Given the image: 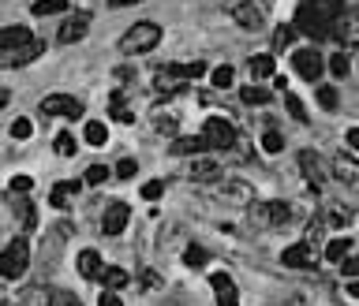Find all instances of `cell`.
Returning <instances> with one entry per match:
<instances>
[{
	"label": "cell",
	"instance_id": "obj_1",
	"mask_svg": "<svg viewBox=\"0 0 359 306\" xmlns=\"http://www.w3.org/2000/svg\"><path fill=\"white\" fill-rule=\"evenodd\" d=\"M158 45H161L158 23H135V26H127V34L120 38V52H124V57H142V52H154Z\"/></svg>",
	"mask_w": 359,
	"mask_h": 306
},
{
	"label": "cell",
	"instance_id": "obj_2",
	"mask_svg": "<svg viewBox=\"0 0 359 306\" xmlns=\"http://www.w3.org/2000/svg\"><path fill=\"white\" fill-rule=\"evenodd\" d=\"M333 8H322V4H303L300 12H296V26L307 38H315V41H322V38H329V26H333Z\"/></svg>",
	"mask_w": 359,
	"mask_h": 306
},
{
	"label": "cell",
	"instance_id": "obj_3",
	"mask_svg": "<svg viewBox=\"0 0 359 306\" xmlns=\"http://www.w3.org/2000/svg\"><path fill=\"white\" fill-rule=\"evenodd\" d=\"M26 265H30V243L19 236L0 250V276H4V280H19L26 273Z\"/></svg>",
	"mask_w": 359,
	"mask_h": 306
},
{
	"label": "cell",
	"instance_id": "obj_4",
	"mask_svg": "<svg viewBox=\"0 0 359 306\" xmlns=\"http://www.w3.org/2000/svg\"><path fill=\"white\" fill-rule=\"evenodd\" d=\"M202 138L210 142V150H236L239 146V131L221 116H210L206 124H202Z\"/></svg>",
	"mask_w": 359,
	"mask_h": 306
},
{
	"label": "cell",
	"instance_id": "obj_5",
	"mask_svg": "<svg viewBox=\"0 0 359 306\" xmlns=\"http://www.w3.org/2000/svg\"><path fill=\"white\" fill-rule=\"evenodd\" d=\"M329 34H333L340 45H359V8H340L333 15Z\"/></svg>",
	"mask_w": 359,
	"mask_h": 306
},
{
	"label": "cell",
	"instance_id": "obj_6",
	"mask_svg": "<svg viewBox=\"0 0 359 306\" xmlns=\"http://www.w3.org/2000/svg\"><path fill=\"white\" fill-rule=\"evenodd\" d=\"M300 172H303V180H307L311 191H326L329 172H326V164H322V157L315 150H300Z\"/></svg>",
	"mask_w": 359,
	"mask_h": 306
},
{
	"label": "cell",
	"instance_id": "obj_7",
	"mask_svg": "<svg viewBox=\"0 0 359 306\" xmlns=\"http://www.w3.org/2000/svg\"><path fill=\"white\" fill-rule=\"evenodd\" d=\"M251 213H255V220H259L262 228H284L292 220V206H288V202H259Z\"/></svg>",
	"mask_w": 359,
	"mask_h": 306
},
{
	"label": "cell",
	"instance_id": "obj_8",
	"mask_svg": "<svg viewBox=\"0 0 359 306\" xmlns=\"http://www.w3.org/2000/svg\"><path fill=\"white\" fill-rule=\"evenodd\" d=\"M232 19H236V26H243V30H262L266 26V4L262 0H239L232 8Z\"/></svg>",
	"mask_w": 359,
	"mask_h": 306
},
{
	"label": "cell",
	"instance_id": "obj_9",
	"mask_svg": "<svg viewBox=\"0 0 359 306\" xmlns=\"http://www.w3.org/2000/svg\"><path fill=\"white\" fill-rule=\"evenodd\" d=\"M86 30H90V15L86 12H68L60 19V30H57V41L60 45H75L86 38Z\"/></svg>",
	"mask_w": 359,
	"mask_h": 306
},
{
	"label": "cell",
	"instance_id": "obj_10",
	"mask_svg": "<svg viewBox=\"0 0 359 306\" xmlns=\"http://www.w3.org/2000/svg\"><path fill=\"white\" fill-rule=\"evenodd\" d=\"M42 113L45 116H60V119H79L82 116V101L71 94H49L42 101Z\"/></svg>",
	"mask_w": 359,
	"mask_h": 306
},
{
	"label": "cell",
	"instance_id": "obj_11",
	"mask_svg": "<svg viewBox=\"0 0 359 306\" xmlns=\"http://www.w3.org/2000/svg\"><path fill=\"white\" fill-rule=\"evenodd\" d=\"M292 68H296V75H300V79L318 82V79H322V71H326V60H322L315 49H296V52H292Z\"/></svg>",
	"mask_w": 359,
	"mask_h": 306
},
{
	"label": "cell",
	"instance_id": "obj_12",
	"mask_svg": "<svg viewBox=\"0 0 359 306\" xmlns=\"http://www.w3.org/2000/svg\"><path fill=\"white\" fill-rule=\"evenodd\" d=\"M154 90H158V94H165V97H176V94H183V90H187V79H183L180 71L172 68V64H165L158 75H154Z\"/></svg>",
	"mask_w": 359,
	"mask_h": 306
},
{
	"label": "cell",
	"instance_id": "obj_13",
	"mask_svg": "<svg viewBox=\"0 0 359 306\" xmlns=\"http://www.w3.org/2000/svg\"><path fill=\"white\" fill-rule=\"evenodd\" d=\"M281 262L288 265V269H315L318 265V254H315V247H311V243H296V247H284Z\"/></svg>",
	"mask_w": 359,
	"mask_h": 306
},
{
	"label": "cell",
	"instance_id": "obj_14",
	"mask_svg": "<svg viewBox=\"0 0 359 306\" xmlns=\"http://www.w3.org/2000/svg\"><path fill=\"white\" fill-rule=\"evenodd\" d=\"M127 220H131L127 202H113V206L105 209V217H101V231H105V236H120V231L127 228Z\"/></svg>",
	"mask_w": 359,
	"mask_h": 306
},
{
	"label": "cell",
	"instance_id": "obj_15",
	"mask_svg": "<svg viewBox=\"0 0 359 306\" xmlns=\"http://www.w3.org/2000/svg\"><path fill=\"white\" fill-rule=\"evenodd\" d=\"M30 41H38L30 34V26H0V52H15Z\"/></svg>",
	"mask_w": 359,
	"mask_h": 306
},
{
	"label": "cell",
	"instance_id": "obj_16",
	"mask_svg": "<svg viewBox=\"0 0 359 306\" xmlns=\"http://www.w3.org/2000/svg\"><path fill=\"white\" fill-rule=\"evenodd\" d=\"M210 287H214V295H217V306H239V291H236L228 273H214L210 276Z\"/></svg>",
	"mask_w": 359,
	"mask_h": 306
},
{
	"label": "cell",
	"instance_id": "obj_17",
	"mask_svg": "<svg viewBox=\"0 0 359 306\" xmlns=\"http://www.w3.org/2000/svg\"><path fill=\"white\" fill-rule=\"evenodd\" d=\"M42 52H45L42 41H30V45H23V49H15V52H0V68H23V64L38 60Z\"/></svg>",
	"mask_w": 359,
	"mask_h": 306
},
{
	"label": "cell",
	"instance_id": "obj_18",
	"mask_svg": "<svg viewBox=\"0 0 359 306\" xmlns=\"http://www.w3.org/2000/svg\"><path fill=\"white\" fill-rule=\"evenodd\" d=\"M333 175L340 183H359V157L356 153H333Z\"/></svg>",
	"mask_w": 359,
	"mask_h": 306
},
{
	"label": "cell",
	"instance_id": "obj_19",
	"mask_svg": "<svg viewBox=\"0 0 359 306\" xmlns=\"http://www.w3.org/2000/svg\"><path fill=\"white\" fill-rule=\"evenodd\" d=\"M172 153L176 157H202V153H210V142L202 135H180L176 142H172Z\"/></svg>",
	"mask_w": 359,
	"mask_h": 306
},
{
	"label": "cell",
	"instance_id": "obj_20",
	"mask_svg": "<svg viewBox=\"0 0 359 306\" xmlns=\"http://www.w3.org/2000/svg\"><path fill=\"white\" fill-rule=\"evenodd\" d=\"M187 175L195 183H214L217 175H221V164L210 161V157H195V161H191V169H187Z\"/></svg>",
	"mask_w": 359,
	"mask_h": 306
},
{
	"label": "cell",
	"instance_id": "obj_21",
	"mask_svg": "<svg viewBox=\"0 0 359 306\" xmlns=\"http://www.w3.org/2000/svg\"><path fill=\"white\" fill-rule=\"evenodd\" d=\"M79 191H82V187H79L75 180L57 183V187H53V194H49V206H53V209H68V206H71V198H75Z\"/></svg>",
	"mask_w": 359,
	"mask_h": 306
},
{
	"label": "cell",
	"instance_id": "obj_22",
	"mask_svg": "<svg viewBox=\"0 0 359 306\" xmlns=\"http://www.w3.org/2000/svg\"><path fill=\"white\" fill-rule=\"evenodd\" d=\"M79 273L86 276V280H98V276L105 273V265H101V254H98L94 247H90V250H82V254H79Z\"/></svg>",
	"mask_w": 359,
	"mask_h": 306
},
{
	"label": "cell",
	"instance_id": "obj_23",
	"mask_svg": "<svg viewBox=\"0 0 359 306\" xmlns=\"http://www.w3.org/2000/svg\"><path fill=\"white\" fill-rule=\"evenodd\" d=\"M247 68H251V75L262 82V79H273V71H277V60H273V52H259V57L247 60Z\"/></svg>",
	"mask_w": 359,
	"mask_h": 306
},
{
	"label": "cell",
	"instance_id": "obj_24",
	"mask_svg": "<svg viewBox=\"0 0 359 306\" xmlns=\"http://www.w3.org/2000/svg\"><path fill=\"white\" fill-rule=\"evenodd\" d=\"M98 280L105 284V291H120V287H127L131 276H127V269H120V265H105V273H101Z\"/></svg>",
	"mask_w": 359,
	"mask_h": 306
},
{
	"label": "cell",
	"instance_id": "obj_25",
	"mask_svg": "<svg viewBox=\"0 0 359 306\" xmlns=\"http://www.w3.org/2000/svg\"><path fill=\"white\" fill-rule=\"evenodd\" d=\"M322 220H326V224H333V228H348V224H352V213H348L344 206H337V202H329L326 213H322Z\"/></svg>",
	"mask_w": 359,
	"mask_h": 306
},
{
	"label": "cell",
	"instance_id": "obj_26",
	"mask_svg": "<svg viewBox=\"0 0 359 306\" xmlns=\"http://www.w3.org/2000/svg\"><path fill=\"white\" fill-rule=\"evenodd\" d=\"M109 116H113V119H120V124H131V119H135V113L127 108L124 94H113V101H109Z\"/></svg>",
	"mask_w": 359,
	"mask_h": 306
},
{
	"label": "cell",
	"instance_id": "obj_27",
	"mask_svg": "<svg viewBox=\"0 0 359 306\" xmlns=\"http://www.w3.org/2000/svg\"><path fill=\"white\" fill-rule=\"evenodd\" d=\"M262 150L266 153H281L284 150V135L273 124H266V131H262Z\"/></svg>",
	"mask_w": 359,
	"mask_h": 306
},
{
	"label": "cell",
	"instance_id": "obj_28",
	"mask_svg": "<svg viewBox=\"0 0 359 306\" xmlns=\"http://www.w3.org/2000/svg\"><path fill=\"white\" fill-rule=\"evenodd\" d=\"M82 135H86V146H105V142H109V127L98 124V119H90Z\"/></svg>",
	"mask_w": 359,
	"mask_h": 306
},
{
	"label": "cell",
	"instance_id": "obj_29",
	"mask_svg": "<svg viewBox=\"0 0 359 306\" xmlns=\"http://www.w3.org/2000/svg\"><path fill=\"white\" fill-rule=\"evenodd\" d=\"M30 12L34 15H64V12H68V4H64V0H34Z\"/></svg>",
	"mask_w": 359,
	"mask_h": 306
},
{
	"label": "cell",
	"instance_id": "obj_30",
	"mask_svg": "<svg viewBox=\"0 0 359 306\" xmlns=\"http://www.w3.org/2000/svg\"><path fill=\"white\" fill-rule=\"evenodd\" d=\"M348 250H352V239H329V243H326V258H329V262H344Z\"/></svg>",
	"mask_w": 359,
	"mask_h": 306
},
{
	"label": "cell",
	"instance_id": "obj_31",
	"mask_svg": "<svg viewBox=\"0 0 359 306\" xmlns=\"http://www.w3.org/2000/svg\"><path fill=\"white\" fill-rule=\"evenodd\" d=\"M210 82H214V90H228L236 82V71L228 68V64H221V68H214V75H210Z\"/></svg>",
	"mask_w": 359,
	"mask_h": 306
},
{
	"label": "cell",
	"instance_id": "obj_32",
	"mask_svg": "<svg viewBox=\"0 0 359 306\" xmlns=\"http://www.w3.org/2000/svg\"><path fill=\"white\" fill-rule=\"evenodd\" d=\"M206 262H210L206 247H187V250H183V265H187V269H202Z\"/></svg>",
	"mask_w": 359,
	"mask_h": 306
},
{
	"label": "cell",
	"instance_id": "obj_33",
	"mask_svg": "<svg viewBox=\"0 0 359 306\" xmlns=\"http://www.w3.org/2000/svg\"><path fill=\"white\" fill-rule=\"evenodd\" d=\"M315 97H318V105L326 108V113H333V108L340 105V94H337L333 86H318V94H315Z\"/></svg>",
	"mask_w": 359,
	"mask_h": 306
},
{
	"label": "cell",
	"instance_id": "obj_34",
	"mask_svg": "<svg viewBox=\"0 0 359 306\" xmlns=\"http://www.w3.org/2000/svg\"><path fill=\"white\" fill-rule=\"evenodd\" d=\"M239 97H243L247 105H266V101H270V90H262V86H243V90H239Z\"/></svg>",
	"mask_w": 359,
	"mask_h": 306
},
{
	"label": "cell",
	"instance_id": "obj_35",
	"mask_svg": "<svg viewBox=\"0 0 359 306\" xmlns=\"http://www.w3.org/2000/svg\"><path fill=\"white\" fill-rule=\"evenodd\" d=\"M284 105H288V116L300 119V124H307V105L296 97V94H284Z\"/></svg>",
	"mask_w": 359,
	"mask_h": 306
},
{
	"label": "cell",
	"instance_id": "obj_36",
	"mask_svg": "<svg viewBox=\"0 0 359 306\" xmlns=\"http://www.w3.org/2000/svg\"><path fill=\"white\" fill-rule=\"evenodd\" d=\"M49 306H82L75 291H64V287H57V291H49Z\"/></svg>",
	"mask_w": 359,
	"mask_h": 306
},
{
	"label": "cell",
	"instance_id": "obj_37",
	"mask_svg": "<svg viewBox=\"0 0 359 306\" xmlns=\"http://www.w3.org/2000/svg\"><path fill=\"white\" fill-rule=\"evenodd\" d=\"M172 68H176V71H180V75L187 79V82H191V79H202V75H206V64H202V60H195V64H172Z\"/></svg>",
	"mask_w": 359,
	"mask_h": 306
},
{
	"label": "cell",
	"instance_id": "obj_38",
	"mask_svg": "<svg viewBox=\"0 0 359 306\" xmlns=\"http://www.w3.org/2000/svg\"><path fill=\"white\" fill-rule=\"evenodd\" d=\"M105 180H109V169H105V164H90L86 175H82V183H86V187H98V183H105Z\"/></svg>",
	"mask_w": 359,
	"mask_h": 306
},
{
	"label": "cell",
	"instance_id": "obj_39",
	"mask_svg": "<svg viewBox=\"0 0 359 306\" xmlns=\"http://www.w3.org/2000/svg\"><path fill=\"white\" fill-rule=\"evenodd\" d=\"M8 191H12L15 198H26V194L34 191V180H30V175H15V180L8 183Z\"/></svg>",
	"mask_w": 359,
	"mask_h": 306
},
{
	"label": "cell",
	"instance_id": "obj_40",
	"mask_svg": "<svg viewBox=\"0 0 359 306\" xmlns=\"http://www.w3.org/2000/svg\"><path fill=\"white\" fill-rule=\"evenodd\" d=\"M53 150H57L60 157H71V153H75V138H71L68 131H60L57 138H53Z\"/></svg>",
	"mask_w": 359,
	"mask_h": 306
},
{
	"label": "cell",
	"instance_id": "obj_41",
	"mask_svg": "<svg viewBox=\"0 0 359 306\" xmlns=\"http://www.w3.org/2000/svg\"><path fill=\"white\" fill-rule=\"evenodd\" d=\"M329 71H333V79H344L348 71H352V64H348L344 52H333V57H329Z\"/></svg>",
	"mask_w": 359,
	"mask_h": 306
},
{
	"label": "cell",
	"instance_id": "obj_42",
	"mask_svg": "<svg viewBox=\"0 0 359 306\" xmlns=\"http://www.w3.org/2000/svg\"><path fill=\"white\" fill-rule=\"evenodd\" d=\"M288 45H292V26H277V30H273V52L288 49Z\"/></svg>",
	"mask_w": 359,
	"mask_h": 306
},
{
	"label": "cell",
	"instance_id": "obj_43",
	"mask_svg": "<svg viewBox=\"0 0 359 306\" xmlns=\"http://www.w3.org/2000/svg\"><path fill=\"white\" fill-rule=\"evenodd\" d=\"M232 191H225V198L228 202H251V187L247 183H228Z\"/></svg>",
	"mask_w": 359,
	"mask_h": 306
},
{
	"label": "cell",
	"instance_id": "obj_44",
	"mask_svg": "<svg viewBox=\"0 0 359 306\" xmlns=\"http://www.w3.org/2000/svg\"><path fill=\"white\" fill-rule=\"evenodd\" d=\"M30 135H34V124H30L26 116H19V119L12 124V138H19V142H23V138H30Z\"/></svg>",
	"mask_w": 359,
	"mask_h": 306
},
{
	"label": "cell",
	"instance_id": "obj_45",
	"mask_svg": "<svg viewBox=\"0 0 359 306\" xmlns=\"http://www.w3.org/2000/svg\"><path fill=\"white\" fill-rule=\"evenodd\" d=\"M161 194H165V183H161V180H150V183L142 187V198H146V202H158Z\"/></svg>",
	"mask_w": 359,
	"mask_h": 306
},
{
	"label": "cell",
	"instance_id": "obj_46",
	"mask_svg": "<svg viewBox=\"0 0 359 306\" xmlns=\"http://www.w3.org/2000/svg\"><path fill=\"white\" fill-rule=\"evenodd\" d=\"M19 220H23V228H26V231H34V228H38V213H34V202L19 209Z\"/></svg>",
	"mask_w": 359,
	"mask_h": 306
},
{
	"label": "cell",
	"instance_id": "obj_47",
	"mask_svg": "<svg viewBox=\"0 0 359 306\" xmlns=\"http://www.w3.org/2000/svg\"><path fill=\"white\" fill-rule=\"evenodd\" d=\"M135 172H139V164H135V161H120V164H116V175H120V180H131Z\"/></svg>",
	"mask_w": 359,
	"mask_h": 306
},
{
	"label": "cell",
	"instance_id": "obj_48",
	"mask_svg": "<svg viewBox=\"0 0 359 306\" xmlns=\"http://www.w3.org/2000/svg\"><path fill=\"white\" fill-rule=\"evenodd\" d=\"M98 306H124V303H120V291H101Z\"/></svg>",
	"mask_w": 359,
	"mask_h": 306
},
{
	"label": "cell",
	"instance_id": "obj_49",
	"mask_svg": "<svg viewBox=\"0 0 359 306\" xmlns=\"http://www.w3.org/2000/svg\"><path fill=\"white\" fill-rule=\"evenodd\" d=\"M142 287H161V276L154 269H142Z\"/></svg>",
	"mask_w": 359,
	"mask_h": 306
},
{
	"label": "cell",
	"instance_id": "obj_50",
	"mask_svg": "<svg viewBox=\"0 0 359 306\" xmlns=\"http://www.w3.org/2000/svg\"><path fill=\"white\" fill-rule=\"evenodd\" d=\"M340 273H344V276H352V280H359V262H356V258H348V262L340 265Z\"/></svg>",
	"mask_w": 359,
	"mask_h": 306
},
{
	"label": "cell",
	"instance_id": "obj_51",
	"mask_svg": "<svg viewBox=\"0 0 359 306\" xmlns=\"http://www.w3.org/2000/svg\"><path fill=\"white\" fill-rule=\"evenodd\" d=\"M158 131H165V135H172V131H176V119L161 116V119H158Z\"/></svg>",
	"mask_w": 359,
	"mask_h": 306
},
{
	"label": "cell",
	"instance_id": "obj_52",
	"mask_svg": "<svg viewBox=\"0 0 359 306\" xmlns=\"http://www.w3.org/2000/svg\"><path fill=\"white\" fill-rule=\"evenodd\" d=\"M348 146H352V153H359V127H352V131H348Z\"/></svg>",
	"mask_w": 359,
	"mask_h": 306
},
{
	"label": "cell",
	"instance_id": "obj_53",
	"mask_svg": "<svg viewBox=\"0 0 359 306\" xmlns=\"http://www.w3.org/2000/svg\"><path fill=\"white\" fill-rule=\"evenodd\" d=\"M8 105H12V90H0V113H4Z\"/></svg>",
	"mask_w": 359,
	"mask_h": 306
},
{
	"label": "cell",
	"instance_id": "obj_54",
	"mask_svg": "<svg viewBox=\"0 0 359 306\" xmlns=\"http://www.w3.org/2000/svg\"><path fill=\"white\" fill-rule=\"evenodd\" d=\"M348 299L359 303V280H348Z\"/></svg>",
	"mask_w": 359,
	"mask_h": 306
},
{
	"label": "cell",
	"instance_id": "obj_55",
	"mask_svg": "<svg viewBox=\"0 0 359 306\" xmlns=\"http://www.w3.org/2000/svg\"><path fill=\"white\" fill-rule=\"evenodd\" d=\"M131 79V68H116V82H127Z\"/></svg>",
	"mask_w": 359,
	"mask_h": 306
},
{
	"label": "cell",
	"instance_id": "obj_56",
	"mask_svg": "<svg viewBox=\"0 0 359 306\" xmlns=\"http://www.w3.org/2000/svg\"><path fill=\"white\" fill-rule=\"evenodd\" d=\"M127 4H142V0H109V8H127Z\"/></svg>",
	"mask_w": 359,
	"mask_h": 306
}]
</instances>
